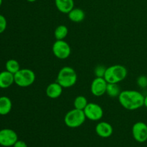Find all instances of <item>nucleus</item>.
Wrapping results in <instances>:
<instances>
[{"label": "nucleus", "instance_id": "nucleus-1", "mask_svg": "<svg viewBox=\"0 0 147 147\" xmlns=\"http://www.w3.org/2000/svg\"><path fill=\"white\" fill-rule=\"evenodd\" d=\"M118 98L122 107L129 111L137 110L142 108L144 103V96L135 90H123Z\"/></svg>", "mask_w": 147, "mask_h": 147}, {"label": "nucleus", "instance_id": "nucleus-2", "mask_svg": "<svg viewBox=\"0 0 147 147\" xmlns=\"http://www.w3.org/2000/svg\"><path fill=\"white\" fill-rule=\"evenodd\" d=\"M78 76L76 70L71 67L65 66L62 67L57 74L56 82L63 88L73 87L77 82Z\"/></svg>", "mask_w": 147, "mask_h": 147}, {"label": "nucleus", "instance_id": "nucleus-3", "mask_svg": "<svg viewBox=\"0 0 147 147\" xmlns=\"http://www.w3.org/2000/svg\"><path fill=\"white\" fill-rule=\"evenodd\" d=\"M127 74L126 67L121 65H114L106 68L104 79L108 83H119L126 79Z\"/></svg>", "mask_w": 147, "mask_h": 147}, {"label": "nucleus", "instance_id": "nucleus-4", "mask_svg": "<svg viewBox=\"0 0 147 147\" xmlns=\"http://www.w3.org/2000/svg\"><path fill=\"white\" fill-rule=\"evenodd\" d=\"M86 119V117L83 111L74 108L66 113L64 118V122L67 127L75 129L82 126Z\"/></svg>", "mask_w": 147, "mask_h": 147}, {"label": "nucleus", "instance_id": "nucleus-5", "mask_svg": "<svg viewBox=\"0 0 147 147\" xmlns=\"http://www.w3.org/2000/svg\"><path fill=\"white\" fill-rule=\"evenodd\" d=\"M14 83L22 88H27L32 86L36 79L35 73L30 69H20L14 75Z\"/></svg>", "mask_w": 147, "mask_h": 147}, {"label": "nucleus", "instance_id": "nucleus-6", "mask_svg": "<svg viewBox=\"0 0 147 147\" xmlns=\"http://www.w3.org/2000/svg\"><path fill=\"white\" fill-rule=\"evenodd\" d=\"M53 53L57 58L65 60L68 58L71 54V48L64 40H56L53 45Z\"/></svg>", "mask_w": 147, "mask_h": 147}, {"label": "nucleus", "instance_id": "nucleus-7", "mask_svg": "<svg viewBox=\"0 0 147 147\" xmlns=\"http://www.w3.org/2000/svg\"><path fill=\"white\" fill-rule=\"evenodd\" d=\"M86 119L93 121L100 120L103 116V111L101 106L95 103H89L83 110Z\"/></svg>", "mask_w": 147, "mask_h": 147}, {"label": "nucleus", "instance_id": "nucleus-8", "mask_svg": "<svg viewBox=\"0 0 147 147\" xmlns=\"http://www.w3.org/2000/svg\"><path fill=\"white\" fill-rule=\"evenodd\" d=\"M18 140L17 134L10 129H3L0 130V145L4 147L14 146Z\"/></svg>", "mask_w": 147, "mask_h": 147}, {"label": "nucleus", "instance_id": "nucleus-9", "mask_svg": "<svg viewBox=\"0 0 147 147\" xmlns=\"http://www.w3.org/2000/svg\"><path fill=\"white\" fill-rule=\"evenodd\" d=\"M132 135L139 143H144L147 141V125L144 122L139 121L132 126Z\"/></svg>", "mask_w": 147, "mask_h": 147}, {"label": "nucleus", "instance_id": "nucleus-10", "mask_svg": "<svg viewBox=\"0 0 147 147\" xmlns=\"http://www.w3.org/2000/svg\"><path fill=\"white\" fill-rule=\"evenodd\" d=\"M108 83L104 78H96L90 85V91L95 96L100 97L106 93Z\"/></svg>", "mask_w": 147, "mask_h": 147}, {"label": "nucleus", "instance_id": "nucleus-11", "mask_svg": "<svg viewBox=\"0 0 147 147\" xmlns=\"http://www.w3.org/2000/svg\"><path fill=\"white\" fill-rule=\"evenodd\" d=\"M96 132L100 137L109 138L113 134V129L110 123L106 121H102L96 125Z\"/></svg>", "mask_w": 147, "mask_h": 147}, {"label": "nucleus", "instance_id": "nucleus-12", "mask_svg": "<svg viewBox=\"0 0 147 147\" xmlns=\"http://www.w3.org/2000/svg\"><path fill=\"white\" fill-rule=\"evenodd\" d=\"M63 88L57 82L52 83L47 86L46 88V95L51 99H56L60 97L63 93Z\"/></svg>", "mask_w": 147, "mask_h": 147}, {"label": "nucleus", "instance_id": "nucleus-13", "mask_svg": "<svg viewBox=\"0 0 147 147\" xmlns=\"http://www.w3.org/2000/svg\"><path fill=\"white\" fill-rule=\"evenodd\" d=\"M57 10L63 14H68L74 8V0H55Z\"/></svg>", "mask_w": 147, "mask_h": 147}, {"label": "nucleus", "instance_id": "nucleus-14", "mask_svg": "<svg viewBox=\"0 0 147 147\" xmlns=\"http://www.w3.org/2000/svg\"><path fill=\"white\" fill-rule=\"evenodd\" d=\"M14 83V74L7 70H4L0 73V88H7Z\"/></svg>", "mask_w": 147, "mask_h": 147}, {"label": "nucleus", "instance_id": "nucleus-15", "mask_svg": "<svg viewBox=\"0 0 147 147\" xmlns=\"http://www.w3.org/2000/svg\"><path fill=\"white\" fill-rule=\"evenodd\" d=\"M12 108V103L9 98L7 96L0 97V115L5 116L9 113Z\"/></svg>", "mask_w": 147, "mask_h": 147}, {"label": "nucleus", "instance_id": "nucleus-16", "mask_svg": "<svg viewBox=\"0 0 147 147\" xmlns=\"http://www.w3.org/2000/svg\"><path fill=\"white\" fill-rule=\"evenodd\" d=\"M67 15H68V18L70 21L76 23L81 22L86 17L84 11L80 8H73L67 14Z\"/></svg>", "mask_w": 147, "mask_h": 147}, {"label": "nucleus", "instance_id": "nucleus-17", "mask_svg": "<svg viewBox=\"0 0 147 147\" xmlns=\"http://www.w3.org/2000/svg\"><path fill=\"white\" fill-rule=\"evenodd\" d=\"M121 88L118 83H108L106 94L111 98L119 97L121 93Z\"/></svg>", "mask_w": 147, "mask_h": 147}, {"label": "nucleus", "instance_id": "nucleus-18", "mask_svg": "<svg viewBox=\"0 0 147 147\" xmlns=\"http://www.w3.org/2000/svg\"><path fill=\"white\" fill-rule=\"evenodd\" d=\"M68 34V29L65 25H59L56 27L54 32V35L56 40H64Z\"/></svg>", "mask_w": 147, "mask_h": 147}, {"label": "nucleus", "instance_id": "nucleus-19", "mask_svg": "<svg viewBox=\"0 0 147 147\" xmlns=\"http://www.w3.org/2000/svg\"><path fill=\"white\" fill-rule=\"evenodd\" d=\"M5 67L6 70L10 72L14 75L20 70V63L14 59H10V60H7L5 64Z\"/></svg>", "mask_w": 147, "mask_h": 147}, {"label": "nucleus", "instance_id": "nucleus-20", "mask_svg": "<svg viewBox=\"0 0 147 147\" xmlns=\"http://www.w3.org/2000/svg\"><path fill=\"white\" fill-rule=\"evenodd\" d=\"M88 100L85 96H78L75 98L73 105H74L75 109H79V110L83 111L86 106L88 105Z\"/></svg>", "mask_w": 147, "mask_h": 147}, {"label": "nucleus", "instance_id": "nucleus-21", "mask_svg": "<svg viewBox=\"0 0 147 147\" xmlns=\"http://www.w3.org/2000/svg\"><path fill=\"white\" fill-rule=\"evenodd\" d=\"M107 67L105 66L99 65L95 67L94 70V74L96 78H104L105 73H106V70Z\"/></svg>", "mask_w": 147, "mask_h": 147}, {"label": "nucleus", "instance_id": "nucleus-22", "mask_svg": "<svg viewBox=\"0 0 147 147\" xmlns=\"http://www.w3.org/2000/svg\"><path fill=\"white\" fill-rule=\"evenodd\" d=\"M137 84L142 88H145L147 87V77L145 76H141L137 78Z\"/></svg>", "mask_w": 147, "mask_h": 147}, {"label": "nucleus", "instance_id": "nucleus-23", "mask_svg": "<svg viewBox=\"0 0 147 147\" xmlns=\"http://www.w3.org/2000/svg\"><path fill=\"white\" fill-rule=\"evenodd\" d=\"M7 26V22L5 17L2 14H0V34L5 31Z\"/></svg>", "mask_w": 147, "mask_h": 147}, {"label": "nucleus", "instance_id": "nucleus-24", "mask_svg": "<svg viewBox=\"0 0 147 147\" xmlns=\"http://www.w3.org/2000/svg\"><path fill=\"white\" fill-rule=\"evenodd\" d=\"M13 147H27V144L24 141L17 140V142L14 144Z\"/></svg>", "mask_w": 147, "mask_h": 147}, {"label": "nucleus", "instance_id": "nucleus-25", "mask_svg": "<svg viewBox=\"0 0 147 147\" xmlns=\"http://www.w3.org/2000/svg\"><path fill=\"white\" fill-rule=\"evenodd\" d=\"M144 106L147 108V95L146 96H144Z\"/></svg>", "mask_w": 147, "mask_h": 147}, {"label": "nucleus", "instance_id": "nucleus-26", "mask_svg": "<svg viewBox=\"0 0 147 147\" xmlns=\"http://www.w3.org/2000/svg\"><path fill=\"white\" fill-rule=\"evenodd\" d=\"M28 2H30V3H32V2H34V1H36L37 0H27Z\"/></svg>", "mask_w": 147, "mask_h": 147}, {"label": "nucleus", "instance_id": "nucleus-27", "mask_svg": "<svg viewBox=\"0 0 147 147\" xmlns=\"http://www.w3.org/2000/svg\"><path fill=\"white\" fill-rule=\"evenodd\" d=\"M1 4H2V0H0V7H1Z\"/></svg>", "mask_w": 147, "mask_h": 147}]
</instances>
